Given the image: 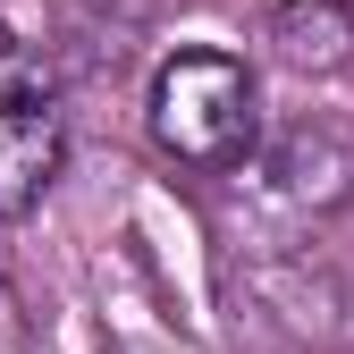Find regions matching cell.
I'll list each match as a JSON object with an SVG mask.
<instances>
[{
    "label": "cell",
    "mask_w": 354,
    "mask_h": 354,
    "mask_svg": "<svg viewBox=\"0 0 354 354\" xmlns=\"http://www.w3.org/2000/svg\"><path fill=\"white\" fill-rule=\"evenodd\" d=\"M152 144L186 169H236L261 136V93L228 51H177L152 76Z\"/></svg>",
    "instance_id": "6da1fadb"
},
{
    "label": "cell",
    "mask_w": 354,
    "mask_h": 354,
    "mask_svg": "<svg viewBox=\"0 0 354 354\" xmlns=\"http://www.w3.org/2000/svg\"><path fill=\"white\" fill-rule=\"evenodd\" d=\"M59 152H68L59 84L9 26H0V219H17V211H34L51 194Z\"/></svg>",
    "instance_id": "7a4b0ae2"
},
{
    "label": "cell",
    "mask_w": 354,
    "mask_h": 354,
    "mask_svg": "<svg viewBox=\"0 0 354 354\" xmlns=\"http://www.w3.org/2000/svg\"><path fill=\"white\" fill-rule=\"evenodd\" d=\"M270 42L287 68H346L354 59V9L346 0H287V9L270 17Z\"/></svg>",
    "instance_id": "3957f363"
}]
</instances>
